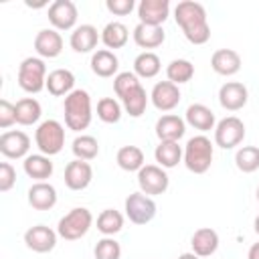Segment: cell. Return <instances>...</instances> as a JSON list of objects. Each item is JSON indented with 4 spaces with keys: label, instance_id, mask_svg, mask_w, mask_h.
I'll return each mask as SVG.
<instances>
[{
    "label": "cell",
    "instance_id": "6da1fadb",
    "mask_svg": "<svg viewBox=\"0 0 259 259\" xmlns=\"http://www.w3.org/2000/svg\"><path fill=\"white\" fill-rule=\"evenodd\" d=\"M174 20L182 28L184 36L192 45H204L210 38V26L206 20V10L200 2L182 0L174 8Z\"/></svg>",
    "mask_w": 259,
    "mask_h": 259
},
{
    "label": "cell",
    "instance_id": "7a4b0ae2",
    "mask_svg": "<svg viewBox=\"0 0 259 259\" xmlns=\"http://www.w3.org/2000/svg\"><path fill=\"white\" fill-rule=\"evenodd\" d=\"M65 123L73 132H83L89 127L93 111H91V95L85 89L71 91L63 101Z\"/></svg>",
    "mask_w": 259,
    "mask_h": 259
},
{
    "label": "cell",
    "instance_id": "3957f363",
    "mask_svg": "<svg viewBox=\"0 0 259 259\" xmlns=\"http://www.w3.org/2000/svg\"><path fill=\"white\" fill-rule=\"evenodd\" d=\"M212 156H214V150L210 140L200 134V136H192L186 142L182 160L192 174H204L212 164Z\"/></svg>",
    "mask_w": 259,
    "mask_h": 259
},
{
    "label": "cell",
    "instance_id": "277c9868",
    "mask_svg": "<svg viewBox=\"0 0 259 259\" xmlns=\"http://www.w3.org/2000/svg\"><path fill=\"white\" fill-rule=\"evenodd\" d=\"M91 225H93L91 210L85 208V206H77V208H71L65 217L59 219L57 233L65 241H77V239H81L89 233Z\"/></svg>",
    "mask_w": 259,
    "mask_h": 259
},
{
    "label": "cell",
    "instance_id": "5b68a950",
    "mask_svg": "<svg viewBox=\"0 0 259 259\" xmlns=\"http://www.w3.org/2000/svg\"><path fill=\"white\" fill-rule=\"evenodd\" d=\"M18 85L26 93L47 89V65L40 57H26L18 67Z\"/></svg>",
    "mask_w": 259,
    "mask_h": 259
},
{
    "label": "cell",
    "instance_id": "8992f818",
    "mask_svg": "<svg viewBox=\"0 0 259 259\" xmlns=\"http://www.w3.org/2000/svg\"><path fill=\"white\" fill-rule=\"evenodd\" d=\"M34 142H36V148L40 150V154H45L49 158L59 154L65 146L63 123L57 119H45L42 123H38L36 132H34Z\"/></svg>",
    "mask_w": 259,
    "mask_h": 259
},
{
    "label": "cell",
    "instance_id": "52a82bcc",
    "mask_svg": "<svg viewBox=\"0 0 259 259\" xmlns=\"http://www.w3.org/2000/svg\"><path fill=\"white\" fill-rule=\"evenodd\" d=\"M245 140V123L237 115L223 117L214 125V144L223 150H233Z\"/></svg>",
    "mask_w": 259,
    "mask_h": 259
},
{
    "label": "cell",
    "instance_id": "ba28073f",
    "mask_svg": "<svg viewBox=\"0 0 259 259\" xmlns=\"http://www.w3.org/2000/svg\"><path fill=\"white\" fill-rule=\"evenodd\" d=\"M138 186H140V192H144L148 196H156V194H164L168 190L170 178L162 166L146 164L138 172Z\"/></svg>",
    "mask_w": 259,
    "mask_h": 259
},
{
    "label": "cell",
    "instance_id": "9c48e42d",
    "mask_svg": "<svg viewBox=\"0 0 259 259\" xmlns=\"http://www.w3.org/2000/svg\"><path fill=\"white\" fill-rule=\"evenodd\" d=\"M123 206H125V217L134 225H148L156 217V202L152 196L144 192H132L125 198Z\"/></svg>",
    "mask_w": 259,
    "mask_h": 259
},
{
    "label": "cell",
    "instance_id": "30bf717a",
    "mask_svg": "<svg viewBox=\"0 0 259 259\" xmlns=\"http://www.w3.org/2000/svg\"><path fill=\"white\" fill-rule=\"evenodd\" d=\"M77 6L71 0H55L49 6V22L55 30H75L77 24Z\"/></svg>",
    "mask_w": 259,
    "mask_h": 259
},
{
    "label": "cell",
    "instance_id": "8fae6325",
    "mask_svg": "<svg viewBox=\"0 0 259 259\" xmlns=\"http://www.w3.org/2000/svg\"><path fill=\"white\" fill-rule=\"evenodd\" d=\"M30 150V138L20 130H10L0 136V152L4 158L20 160L26 158Z\"/></svg>",
    "mask_w": 259,
    "mask_h": 259
},
{
    "label": "cell",
    "instance_id": "7c38bea8",
    "mask_svg": "<svg viewBox=\"0 0 259 259\" xmlns=\"http://www.w3.org/2000/svg\"><path fill=\"white\" fill-rule=\"evenodd\" d=\"M57 237H59V233L53 231L51 227H47V225H34V227H30L24 233V243L34 253H49V251L55 249Z\"/></svg>",
    "mask_w": 259,
    "mask_h": 259
},
{
    "label": "cell",
    "instance_id": "4fadbf2b",
    "mask_svg": "<svg viewBox=\"0 0 259 259\" xmlns=\"http://www.w3.org/2000/svg\"><path fill=\"white\" fill-rule=\"evenodd\" d=\"M180 89L172 81H158L150 91L152 105L158 111H172L180 103Z\"/></svg>",
    "mask_w": 259,
    "mask_h": 259
},
{
    "label": "cell",
    "instance_id": "5bb4252c",
    "mask_svg": "<svg viewBox=\"0 0 259 259\" xmlns=\"http://www.w3.org/2000/svg\"><path fill=\"white\" fill-rule=\"evenodd\" d=\"M247 99H249V91L239 81H227L219 89V103L227 111H239V109H243L247 105Z\"/></svg>",
    "mask_w": 259,
    "mask_h": 259
},
{
    "label": "cell",
    "instance_id": "9a60e30c",
    "mask_svg": "<svg viewBox=\"0 0 259 259\" xmlns=\"http://www.w3.org/2000/svg\"><path fill=\"white\" fill-rule=\"evenodd\" d=\"M168 16H170L168 0H142L138 4V18L142 24L162 26Z\"/></svg>",
    "mask_w": 259,
    "mask_h": 259
},
{
    "label": "cell",
    "instance_id": "2e32d148",
    "mask_svg": "<svg viewBox=\"0 0 259 259\" xmlns=\"http://www.w3.org/2000/svg\"><path fill=\"white\" fill-rule=\"evenodd\" d=\"M93 180V168L85 160H73L65 166V184L71 190H85Z\"/></svg>",
    "mask_w": 259,
    "mask_h": 259
},
{
    "label": "cell",
    "instance_id": "e0dca14e",
    "mask_svg": "<svg viewBox=\"0 0 259 259\" xmlns=\"http://www.w3.org/2000/svg\"><path fill=\"white\" fill-rule=\"evenodd\" d=\"M34 51L40 59H55L63 51V36L55 28H42L34 36Z\"/></svg>",
    "mask_w": 259,
    "mask_h": 259
},
{
    "label": "cell",
    "instance_id": "ac0fdd59",
    "mask_svg": "<svg viewBox=\"0 0 259 259\" xmlns=\"http://www.w3.org/2000/svg\"><path fill=\"white\" fill-rule=\"evenodd\" d=\"M156 136L160 142H178L186 132V121L180 115L166 113L156 121Z\"/></svg>",
    "mask_w": 259,
    "mask_h": 259
},
{
    "label": "cell",
    "instance_id": "d6986e66",
    "mask_svg": "<svg viewBox=\"0 0 259 259\" xmlns=\"http://www.w3.org/2000/svg\"><path fill=\"white\" fill-rule=\"evenodd\" d=\"M210 67L217 75L231 77L241 71V55L233 49H219L210 57Z\"/></svg>",
    "mask_w": 259,
    "mask_h": 259
},
{
    "label": "cell",
    "instance_id": "ffe728a7",
    "mask_svg": "<svg viewBox=\"0 0 259 259\" xmlns=\"http://www.w3.org/2000/svg\"><path fill=\"white\" fill-rule=\"evenodd\" d=\"M28 204L34 210H51L57 204V188L51 182H34L28 188Z\"/></svg>",
    "mask_w": 259,
    "mask_h": 259
},
{
    "label": "cell",
    "instance_id": "44dd1931",
    "mask_svg": "<svg viewBox=\"0 0 259 259\" xmlns=\"http://www.w3.org/2000/svg\"><path fill=\"white\" fill-rule=\"evenodd\" d=\"M184 121L198 130V132H210L214 130L217 125V119H214V113L210 107H206L204 103H192L186 107V113H184Z\"/></svg>",
    "mask_w": 259,
    "mask_h": 259
},
{
    "label": "cell",
    "instance_id": "7402d4cb",
    "mask_svg": "<svg viewBox=\"0 0 259 259\" xmlns=\"http://www.w3.org/2000/svg\"><path fill=\"white\" fill-rule=\"evenodd\" d=\"M22 170L28 178H32L36 182H47V178L53 176L55 166H53L51 158L45 154H28L22 162Z\"/></svg>",
    "mask_w": 259,
    "mask_h": 259
},
{
    "label": "cell",
    "instance_id": "603a6c76",
    "mask_svg": "<svg viewBox=\"0 0 259 259\" xmlns=\"http://www.w3.org/2000/svg\"><path fill=\"white\" fill-rule=\"evenodd\" d=\"M99 40H101V34L93 24H81L71 32L69 45L75 53H91Z\"/></svg>",
    "mask_w": 259,
    "mask_h": 259
},
{
    "label": "cell",
    "instance_id": "cb8c5ba5",
    "mask_svg": "<svg viewBox=\"0 0 259 259\" xmlns=\"http://www.w3.org/2000/svg\"><path fill=\"white\" fill-rule=\"evenodd\" d=\"M190 247H192L194 255L210 257L219 249V233L210 227H200V229L194 231V235L190 239Z\"/></svg>",
    "mask_w": 259,
    "mask_h": 259
},
{
    "label": "cell",
    "instance_id": "d4e9b609",
    "mask_svg": "<svg viewBox=\"0 0 259 259\" xmlns=\"http://www.w3.org/2000/svg\"><path fill=\"white\" fill-rule=\"evenodd\" d=\"M47 91L53 97H67L75 91V75L69 69H55L47 75Z\"/></svg>",
    "mask_w": 259,
    "mask_h": 259
},
{
    "label": "cell",
    "instance_id": "484cf974",
    "mask_svg": "<svg viewBox=\"0 0 259 259\" xmlns=\"http://www.w3.org/2000/svg\"><path fill=\"white\" fill-rule=\"evenodd\" d=\"M119 69V59L109 49H99L91 55V71L97 77H115Z\"/></svg>",
    "mask_w": 259,
    "mask_h": 259
},
{
    "label": "cell",
    "instance_id": "4316f807",
    "mask_svg": "<svg viewBox=\"0 0 259 259\" xmlns=\"http://www.w3.org/2000/svg\"><path fill=\"white\" fill-rule=\"evenodd\" d=\"M132 36L140 49H156L166 40V32L162 26H150V24H142V22L136 24Z\"/></svg>",
    "mask_w": 259,
    "mask_h": 259
},
{
    "label": "cell",
    "instance_id": "83f0119b",
    "mask_svg": "<svg viewBox=\"0 0 259 259\" xmlns=\"http://www.w3.org/2000/svg\"><path fill=\"white\" fill-rule=\"evenodd\" d=\"M182 156H184V150L180 148L178 142H160L154 150V158H156L158 166H162L164 170L178 166Z\"/></svg>",
    "mask_w": 259,
    "mask_h": 259
},
{
    "label": "cell",
    "instance_id": "f1b7e54d",
    "mask_svg": "<svg viewBox=\"0 0 259 259\" xmlns=\"http://www.w3.org/2000/svg\"><path fill=\"white\" fill-rule=\"evenodd\" d=\"M16 123L20 125H32L40 119L42 107L34 97H22L16 101Z\"/></svg>",
    "mask_w": 259,
    "mask_h": 259
},
{
    "label": "cell",
    "instance_id": "f546056e",
    "mask_svg": "<svg viewBox=\"0 0 259 259\" xmlns=\"http://www.w3.org/2000/svg\"><path fill=\"white\" fill-rule=\"evenodd\" d=\"M127 38H130L127 26L123 22H117V20L107 22L101 30V42L107 49H121V47H125Z\"/></svg>",
    "mask_w": 259,
    "mask_h": 259
},
{
    "label": "cell",
    "instance_id": "4dcf8cb0",
    "mask_svg": "<svg viewBox=\"0 0 259 259\" xmlns=\"http://www.w3.org/2000/svg\"><path fill=\"white\" fill-rule=\"evenodd\" d=\"M162 69V63H160V57L152 51H144L140 53L136 59H134V73L142 79H152L160 73Z\"/></svg>",
    "mask_w": 259,
    "mask_h": 259
},
{
    "label": "cell",
    "instance_id": "1f68e13d",
    "mask_svg": "<svg viewBox=\"0 0 259 259\" xmlns=\"http://www.w3.org/2000/svg\"><path fill=\"white\" fill-rule=\"evenodd\" d=\"M115 162L121 170L125 172H140L146 164H144V152L138 146H123L117 150Z\"/></svg>",
    "mask_w": 259,
    "mask_h": 259
},
{
    "label": "cell",
    "instance_id": "d6a6232c",
    "mask_svg": "<svg viewBox=\"0 0 259 259\" xmlns=\"http://www.w3.org/2000/svg\"><path fill=\"white\" fill-rule=\"evenodd\" d=\"M123 229V214L115 208H105L97 217V231L105 237H113Z\"/></svg>",
    "mask_w": 259,
    "mask_h": 259
},
{
    "label": "cell",
    "instance_id": "836d02e7",
    "mask_svg": "<svg viewBox=\"0 0 259 259\" xmlns=\"http://www.w3.org/2000/svg\"><path fill=\"white\" fill-rule=\"evenodd\" d=\"M166 77L168 81H172L174 85H182L188 83L194 77V65L188 59H174L168 63L166 67Z\"/></svg>",
    "mask_w": 259,
    "mask_h": 259
},
{
    "label": "cell",
    "instance_id": "e575fe53",
    "mask_svg": "<svg viewBox=\"0 0 259 259\" xmlns=\"http://www.w3.org/2000/svg\"><path fill=\"white\" fill-rule=\"evenodd\" d=\"M148 99L150 97H148L146 89L140 85V87H136L132 93H127L121 99V105H123V109H125V113L130 117H140V115H144V111L148 107Z\"/></svg>",
    "mask_w": 259,
    "mask_h": 259
},
{
    "label": "cell",
    "instance_id": "d590c367",
    "mask_svg": "<svg viewBox=\"0 0 259 259\" xmlns=\"http://www.w3.org/2000/svg\"><path fill=\"white\" fill-rule=\"evenodd\" d=\"M71 150H73V154H75L77 160L89 162V160L97 158V154H99V142H97V138H93V136L81 134V136H77V138L73 140Z\"/></svg>",
    "mask_w": 259,
    "mask_h": 259
},
{
    "label": "cell",
    "instance_id": "8d00e7d4",
    "mask_svg": "<svg viewBox=\"0 0 259 259\" xmlns=\"http://www.w3.org/2000/svg\"><path fill=\"white\" fill-rule=\"evenodd\" d=\"M235 166L245 174H251V172L259 170V148L257 146L239 148L237 154H235Z\"/></svg>",
    "mask_w": 259,
    "mask_h": 259
},
{
    "label": "cell",
    "instance_id": "74e56055",
    "mask_svg": "<svg viewBox=\"0 0 259 259\" xmlns=\"http://www.w3.org/2000/svg\"><path fill=\"white\" fill-rule=\"evenodd\" d=\"M121 109L123 105L113 97H101L97 101V117L103 123H117L121 119Z\"/></svg>",
    "mask_w": 259,
    "mask_h": 259
},
{
    "label": "cell",
    "instance_id": "f35d334b",
    "mask_svg": "<svg viewBox=\"0 0 259 259\" xmlns=\"http://www.w3.org/2000/svg\"><path fill=\"white\" fill-rule=\"evenodd\" d=\"M140 77L134 73V71H121L113 77V89H115V95L119 99H123L127 93H132L136 87H140Z\"/></svg>",
    "mask_w": 259,
    "mask_h": 259
},
{
    "label": "cell",
    "instance_id": "ab89813d",
    "mask_svg": "<svg viewBox=\"0 0 259 259\" xmlns=\"http://www.w3.org/2000/svg\"><path fill=\"white\" fill-rule=\"evenodd\" d=\"M95 259H121V245L113 237H103L93 249Z\"/></svg>",
    "mask_w": 259,
    "mask_h": 259
},
{
    "label": "cell",
    "instance_id": "60d3db41",
    "mask_svg": "<svg viewBox=\"0 0 259 259\" xmlns=\"http://www.w3.org/2000/svg\"><path fill=\"white\" fill-rule=\"evenodd\" d=\"M16 184V170L10 162L0 164V192H8Z\"/></svg>",
    "mask_w": 259,
    "mask_h": 259
},
{
    "label": "cell",
    "instance_id": "b9f144b4",
    "mask_svg": "<svg viewBox=\"0 0 259 259\" xmlns=\"http://www.w3.org/2000/svg\"><path fill=\"white\" fill-rule=\"evenodd\" d=\"M12 123H16V107L8 99H0V127L8 130Z\"/></svg>",
    "mask_w": 259,
    "mask_h": 259
},
{
    "label": "cell",
    "instance_id": "7bdbcfd3",
    "mask_svg": "<svg viewBox=\"0 0 259 259\" xmlns=\"http://www.w3.org/2000/svg\"><path fill=\"white\" fill-rule=\"evenodd\" d=\"M134 0H107L105 2V8L111 12V14H115V16H125V14H130L132 10H134Z\"/></svg>",
    "mask_w": 259,
    "mask_h": 259
},
{
    "label": "cell",
    "instance_id": "ee69618b",
    "mask_svg": "<svg viewBox=\"0 0 259 259\" xmlns=\"http://www.w3.org/2000/svg\"><path fill=\"white\" fill-rule=\"evenodd\" d=\"M247 259H259V241H257V243H253V245L249 247Z\"/></svg>",
    "mask_w": 259,
    "mask_h": 259
},
{
    "label": "cell",
    "instance_id": "f6af8a7d",
    "mask_svg": "<svg viewBox=\"0 0 259 259\" xmlns=\"http://www.w3.org/2000/svg\"><path fill=\"white\" fill-rule=\"evenodd\" d=\"M178 259H200L198 255H194V253H182Z\"/></svg>",
    "mask_w": 259,
    "mask_h": 259
},
{
    "label": "cell",
    "instance_id": "bcb514c9",
    "mask_svg": "<svg viewBox=\"0 0 259 259\" xmlns=\"http://www.w3.org/2000/svg\"><path fill=\"white\" fill-rule=\"evenodd\" d=\"M253 229H255V233L259 235V214L255 217V221H253Z\"/></svg>",
    "mask_w": 259,
    "mask_h": 259
},
{
    "label": "cell",
    "instance_id": "7dc6e473",
    "mask_svg": "<svg viewBox=\"0 0 259 259\" xmlns=\"http://www.w3.org/2000/svg\"><path fill=\"white\" fill-rule=\"evenodd\" d=\"M255 196H257V202H259V186H257V192H255Z\"/></svg>",
    "mask_w": 259,
    "mask_h": 259
}]
</instances>
